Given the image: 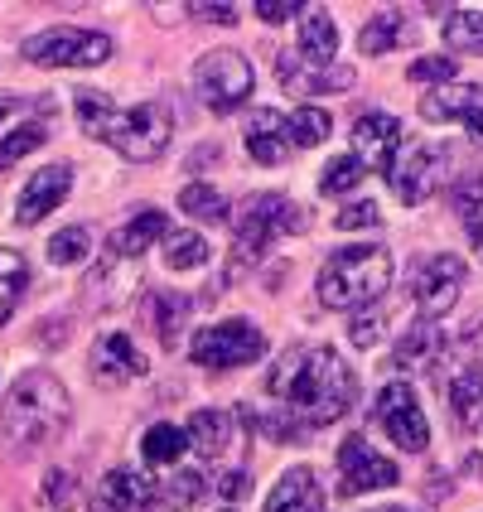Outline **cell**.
I'll return each mask as SVG.
<instances>
[{"label":"cell","instance_id":"obj_1","mask_svg":"<svg viewBox=\"0 0 483 512\" xmlns=\"http://www.w3.org/2000/svg\"><path fill=\"white\" fill-rule=\"evenodd\" d=\"M266 392L281 401V421H271V435H310V430L339 421L358 397V377L329 343H305L290 348L266 377Z\"/></svg>","mask_w":483,"mask_h":512},{"label":"cell","instance_id":"obj_2","mask_svg":"<svg viewBox=\"0 0 483 512\" xmlns=\"http://www.w3.org/2000/svg\"><path fill=\"white\" fill-rule=\"evenodd\" d=\"M73 102H78V121H83V131L92 141L112 145L121 160H131V165H150V160H160L165 155V145H170V116L165 107H155V102H141V107H116L107 92H97V87H78L73 92Z\"/></svg>","mask_w":483,"mask_h":512},{"label":"cell","instance_id":"obj_3","mask_svg":"<svg viewBox=\"0 0 483 512\" xmlns=\"http://www.w3.org/2000/svg\"><path fill=\"white\" fill-rule=\"evenodd\" d=\"M68 421V387L54 372H25L0 401V430L10 445H44Z\"/></svg>","mask_w":483,"mask_h":512},{"label":"cell","instance_id":"obj_4","mask_svg":"<svg viewBox=\"0 0 483 512\" xmlns=\"http://www.w3.org/2000/svg\"><path fill=\"white\" fill-rule=\"evenodd\" d=\"M392 285V252L387 247H343L319 266V300L329 310L372 305Z\"/></svg>","mask_w":483,"mask_h":512},{"label":"cell","instance_id":"obj_5","mask_svg":"<svg viewBox=\"0 0 483 512\" xmlns=\"http://www.w3.org/2000/svg\"><path fill=\"white\" fill-rule=\"evenodd\" d=\"M310 228V213L285 194H256L242 218H237V232H232V247H237V261H256L266 256V247L285 237V232H305Z\"/></svg>","mask_w":483,"mask_h":512},{"label":"cell","instance_id":"obj_6","mask_svg":"<svg viewBox=\"0 0 483 512\" xmlns=\"http://www.w3.org/2000/svg\"><path fill=\"white\" fill-rule=\"evenodd\" d=\"M20 58H29L34 68H97L112 58V39L97 34V29H73V25H58L44 29L20 44Z\"/></svg>","mask_w":483,"mask_h":512},{"label":"cell","instance_id":"obj_7","mask_svg":"<svg viewBox=\"0 0 483 512\" xmlns=\"http://www.w3.org/2000/svg\"><path fill=\"white\" fill-rule=\"evenodd\" d=\"M266 353V334L256 329L252 319H223V324H208L199 329V339L189 343V358L208 372H232L247 368Z\"/></svg>","mask_w":483,"mask_h":512},{"label":"cell","instance_id":"obj_8","mask_svg":"<svg viewBox=\"0 0 483 512\" xmlns=\"http://www.w3.org/2000/svg\"><path fill=\"white\" fill-rule=\"evenodd\" d=\"M252 87H256L252 63H247L242 54H232V49L203 54L199 68H194V92H199V102L218 116L237 112V107L252 97Z\"/></svg>","mask_w":483,"mask_h":512},{"label":"cell","instance_id":"obj_9","mask_svg":"<svg viewBox=\"0 0 483 512\" xmlns=\"http://www.w3.org/2000/svg\"><path fill=\"white\" fill-rule=\"evenodd\" d=\"M372 416H377V426L387 430V435H392V445H401V450L421 455V450L430 445L426 411H421V401H416V392H411L406 382L382 387V392H377V406H372Z\"/></svg>","mask_w":483,"mask_h":512},{"label":"cell","instance_id":"obj_10","mask_svg":"<svg viewBox=\"0 0 483 512\" xmlns=\"http://www.w3.org/2000/svg\"><path fill=\"white\" fill-rule=\"evenodd\" d=\"M401 474L392 459H382L363 435H348L339 445V498H358L372 488H392Z\"/></svg>","mask_w":483,"mask_h":512},{"label":"cell","instance_id":"obj_11","mask_svg":"<svg viewBox=\"0 0 483 512\" xmlns=\"http://www.w3.org/2000/svg\"><path fill=\"white\" fill-rule=\"evenodd\" d=\"M445 170H450V150L445 145H416L406 155V165L392 170V189H397V199L406 208H416L445 184Z\"/></svg>","mask_w":483,"mask_h":512},{"label":"cell","instance_id":"obj_12","mask_svg":"<svg viewBox=\"0 0 483 512\" xmlns=\"http://www.w3.org/2000/svg\"><path fill=\"white\" fill-rule=\"evenodd\" d=\"M459 290H464V261L450 252L430 256L421 266V276H416V310L426 319H440V314L455 310Z\"/></svg>","mask_w":483,"mask_h":512},{"label":"cell","instance_id":"obj_13","mask_svg":"<svg viewBox=\"0 0 483 512\" xmlns=\"http://www.w3.org/2000/svg\"><path fill=\"white\" fill-rule=\"evenodd\" d=\"M353 145H358V165L372 174H392L401 155V121L387 112H372L353 126Z\"/></svg>","mask_w":483,"mask_h":512},{"label":"cell","instance_id":"obj_14","mask_svg":"<svg viewBox=\"0 0 483 512\" xmlns=\"http://www.w3.org/2000/svg\"><path fill=\"white\" fill-rule=\"evenodd\" d=\"M421 116L426 121H464L474 145H483V87L474 83H445L430 97H421Z\"/></svg>","mask_w":483,"mask_h":512},{"label":"cell","instance_id":"obj_15","mask_svg":"<svg viewBox=\"0 0 483 512\" xmlns=\"http://www.w3.org/2000/svg\"><path fill=\"white\" fill-rule=\"evenodd\" d=\"M92 382H102V387H121V382H131V377H141L145 372V353L136 348V339L131 334H121V329H112V334H102V339L92 343Z\"/></svg>","mask_w":483,"mask_h":512},{"label":"cell","instance_id":"obj_16","mask_svg":"<svg viewBox=\"0 0 483 512\" xmlns=\"http://www.w3.org/2000/svg\"><path fill=\"white\" fill-rule=\"evenodd\" d=\"M68 189H73V170L68 165H49V170L29 174V184L20 189V203H15V223L34 228L44 213H54L58 203L68 199Z\"/></svg>","mask_w":483,"mask_h":512},{"label":"cell","instance_id":"obj_17","mask_svg":"<svg viewBox=\"0 0 483 512\" xmlns=\"http://www.w3.org/2000/svg\"><path fill=\"white\" fill-rule=\"evenodd\" d=\"M102 503H112L116 512H160L165 508V488L155 484L150 474L136 469H112L102 484Z\"/></svg>","mask_w":483,"mask_h":512},{"label":"cell","instance_id":"obj_18","mask_svg":"<svg viewBox=\"0 0 483 512\" xmlns=\"http://www.w3.org/2000/svg\"><path fill=\"white\" fill-rule=\"evenodd\" d=\"M247 155L256 165H285L290 160V136H285V116L261 107L247 121Z\"/></svg>","mask_w":483,"mask_h":512},{"label":"cell","instance_id":"obj_19","mask_svg":"<svg viewBox=\"0 0 483 512\" xmlns=\"http://www.w3.org/2000/svg\"><path fill=\"white\" fill-rule=\"evenodd\" d=\"M160 237H170V218L160 213V208H141L126 228L112 232V256L116 261H141V252L150 247V242H160Z\"/></svg>","mask_w":483,"mask_h":512},{"label":"cell","instance_id":"obj_20","mask_svg":"<svg viewBox=\"0 0 483 512\" xmlns=\"http://www.w3.org/2000/svg\"><path fill=\"white\" fill-rule=\"evenodd\" d=\"M266 512H324V488L314 484V469H290L281 484L271 488Z\"/></svg>","mask_w":483,"mask_h":512},{"label":"cell","instance_id":"obj_21","mask_svg":"<svg viewBox=\"0 0 483 512\" xmlns=\"http://www.w3.org/2000/svg\"><path fill=\"white\" fill-rule=\"evenodd\" d=\"M276 78L281 87H300V92H343V87H353V68H319V73H305L300 68V54H281L276 58Z\"/></svg>","mask_w":483,"mask_h":512},{"label":"cell","instance_id":"obj_22","mask_svg":"<svg viewBox=\"0 0 483 512\" xmlns=\"http://www.w3.org/2000/svg\"><path fill=\"white\" fill-rule=\"evenodd\" d=\"M334 54H339V25H334V15L329 10H305V20H300V58L329 68Z\"/></svg>","mask_w":483,"mask_h":512},{"label":"cell","instance_id":"obj_23","mask_svg":"<svg viewBox=\"0 0 483 512\" xmlns=\"http://www.w3.org/2000/svg\"><path fill=\"white\" fill-rule=\"evenodd\" d=\"M184 435H189V445H194L199 455L218 459L232 445V416L218 411V406H213V411H194V421L184 426Z\"/></svg>","mask_w":483,"mask_h":512},{"label":"cell","instance_id":"obj_24","mask_svg":"<svg viewBox=\"0 0 483 512\" xmlns=\"http://www.w3.org/2000/svg\"><path fill=\"white\" fill-rule=\"evenodd\" d=\"M450 411L464 430H483V372L464 368L450 377Z\"/></svg>","mask_w":483,"mask_h":512},{"label":"cell","instance_id":"obj_25","mask_svg":"<svg viewBox=\"0 0 483 512\" xmlns=\"http://www.w3.org/2000/svg\"><path fill=\"white\" fill-rule=\"evenodd\" d=\"M430 353H440V334H435L430 319H421V324H411V329L401 334V343L392 348V363H387V368L416 372L421 363H430Z\"/></svg>","mask_w":483,"mask_h":512},{"label":"cell","instance_id":"obj_26","mask_svg":"<svg viewBox=\"0 0 483 512\" xmlns=\"http://www.w3.org/2000/svg\"><path fill=\"white\" fill-rule=\"evenodd\" d=\"M145 310H150V329L160 334V343L174 348V343H179V329H184V319H189V300L174 295V290H155V295L145 300Z\"/></svg>","mask_w":483,"mask_h":512},{"label":"cell","instance_id":"obj_27","mask_svg":"<svg viewBox=\"0 0 483 512\" xmlns=\"http://www.w3.org/2000/svg\"><path fill=\"white\" fill-rule=\"evenodd\" d=\"M411 39V25L401 20V15H377V20H368L363 25V34H358V49L368 58H382V54H392L397 44H406Z\"/></svg>","mask_w":483,"mask_h":512},{"label":"cell","instance_id":"obj_28","mask_svg":"<svg viewBox=\"0 0 483 512\" xmlns=\"http://www.w3.org/2000/svg\"><path fill=\"white\" fill-rule=\"evenodd\" d=\"M440 34H445V49L455 54H483V10H450Z\"/></svg>","mask_w":483,"mask_h":512},{"label":"cell","instance_id":"obj_29","mask_svg":"<svg viewBox=\"0 0 483 512\" xmlns=\"http://www.w3.org/2000/svg\"><path fill=\"white\" fill-rule=\"evenodd\" d=\"M25 285H29V261L15 247H0V324L15 314Z\"/></svg>","mask_w":483,"mask_h":512},{"label":"cell","instance_id":"obj_30","mask_svg":"<svg viewBox=\"0 0 483 512\" xmlns=\"http://www.w3.org/2000/svg\"><path fill=\"white\" fill-rule=\"evenodd\" d=\"M184 450H189V435H184V426H174V421L150 426L145 430V440H141V455L150 459V464H179Z\"/></svg>","mask_w":483,"mask_h":512},{"label":"cell","instance_id":"obj_31","mask_svg":"<svg viewBox=\"0 0 483 512\" xmlns=\"http://www.w3.org/2000/svg\"><path fill=\"white\" fill-rule=\"evenodd\" d=\"M208 242H203L199 232H170L165 237V266L170 271H199V266H208Z\"/></svg>","mask_w":483,"mask_h":512},{"label":"cell","instance_id":"obj_32","mask_svg":"<svg viewBox=\"0 0 483 512\" xmlns=\"http://www.w3.org/2000/svg\"><path fill=\"white\" fill-rule=\"evenodd\" d=\"M285 136H290V145L310 150V145H319L329 136V112L324 107H295L285 116Z\"/></svg>","mask_w":483,"mask_h":512},{"label":"cell","instance_id":"obj_33","mask_svg":"<svg viewBox=\"0 0 483 512\" xmlns=\"http://www.w3.org/2000/svg\"><path fill=\"white\" fill-rule=\"evenodd\" d=\"M179 208H184L189 218H199V223H228V199H223L213 184H189V189L179 194Z\"/></svg>","mask_w":483,"mask_h":512},{"label":"cell","instance_id":"obj_34","mask_svg":"<svg viewBox=\"0 0 483 512\" xmlns=\"http://www.w3.org/2000/svg\"><path fill=\"white\" fill-rule=\"evenodd\" d=\"M49 141V131L39 126V121H29V126H15L10 136H0V170H10V165H20L25 155H34L39 145Z\"/></svg>","mask_w":483,"mask_h":512},{"label":"cell","instance_id":"obj_35","mask_svg":"<svg viewBox=\"0 0 483 512\" xmlns=\"http://www.w3.org/2000/svg\"><path fill=\"white\" fill-rule=\"evenodd\" d=\"M363 165H358V155H339V160H329L324 170H319V189L324 194H348V189H358L363 184Z\"/></svg>","mask_w":483,"mask_h":512},{"label":"cell","instance_id":"obj_36","mask_svg":"<svg viewBox=\"0 0 483 512\" xmlns=\"http://www.w3.org/2000/svg\"><path fill=\"white\" fill-rule=\"evenodd\" d=\"M87 252H92V232L87 228H63L49 237V261L54 266H78Z\"/></svg>","mask_w":483,"mask_h":512},{"label":"cell","instance_id":"obj_37","mask_svg":"<svg viewBox=\"0 0 483 512\" xmlns=\"http://www.w3.org/2000/svg\"><path fill=\"white\" fill-rule=\"evenodd\" d=\"M203 493H208V484H203V474H194V469H184V474H174L170 484H165V503L170 508H194V503H203Z\"/></svg>","mask_w":483,"mask_h":512},{"label":"cell","instance_id":"obj_38","mask_svg":"<svg viewBox=\"0 0 483 512\" xmlns=\"http://www.w3.org/2000/svg\"><path fill=\"white\" fill-rule=\"evenodd\" d=\"M455 58H445V54H435V58H416L411 68H406V78L411 83H450L455 78Z\"/></svg>","mask_w":483,"mask_h":512},{"label":"cell","instance_id":"obj_39","mask_svg":"<svg viewBox=\"0 0 483 512\" xmlns=\"http://www.w3.org/2000/svg\"><path fill=\"white\" fill-rule=\"evenodd\" d=\"M44 503H49V508H73V503H78V488H73V474H68V469H49V474H44Z\"/></svg>","mask_w":483,"mask_h":512},{"label":"cell","instance_id":"obj_40","mask_svg":"<svg viewBox=\"0 0 483 512\" xmlns=\"http://www.w3.org/2000/svg\"><path fill=\"white\" fill-rule=\"evenodd\" d=\"M382 329H387V319H382V314H353V324H348V343H353V348H377V343H382Z\"/></svg>","mask_w":483,"mask_h":512},{"label":"cell","instance_id":"obj_41","mask_svg":"<svg viewBox=\"0 0 483 512\" xmlns=\"http://www.w3.org/2000/svg\"><path fill=\"white\" fill-rule=\"evenodd\" d=\"M382 223V213H377V203H348L339 218H334V228L339 232H358V228H377Z\"/></svg>","mask_w":483,"mask_h":512},{"label":"cell","instance_id":"obj_42","mask_svg":"<svg viewBox=\"0 0 483 512\" xmlns=\"http://www.w3.org/2000/svg\"><path fill=\"white\" fill-rule=\"evenodd\" d=\"M256 15H261L266 25H285L290 15H300V5H295V0H256Z\"/></svg>","mask_w":483,"mask_h":512},{"label":"cell","instance_id":"obj_43","mask_svg":"<svg viewBox=\"0 0 483 512\" xmlns=\"http://www.w3.org/2000/svg\"><path fill=\"white\" fill-rule=\"evenodd\" d=\"M459 353L474 363V372L483 368V319H474L469 329H464V339H459Z\"/></svg>","mask_w":483,"mask_h":512},{"label":"cell","instance_id":"obj_44","mask_svg":"<svg viewBox=\"0 0 483 512\" xmlns=\"http://www.w3.org/2000/svg\"><path fill=\"white\" fill-rule=\"evenodd\" d=\"M213 488H218V493H223L228 503H237V498L247 493V474H242V469H228V474H223V479H218Z\"/></svg>","mask_w":483,"mask_h":512},{"label":"cell","instance_id":"obj_45","mask_svg":"<svg viewBox=\"0 0 483 512\" xmlns=\"http://www.w3.org/2000/svg\"><path fill=\"white\" fill-rule=\"evenodd\" d=\"M194 15L213 20V25H237V10L232 5H194Z\"/></svg>","mask_w":483,"mask_h":512},{"label":"cell","instance_id":"obj_46","mask_svg":"<svg viewBox=\"0 0 483 512\" xmlns=\"http://www.w3.org/2000/svg\"><path fill=\"white\" fill-rule=\"evenodd\" d=\"M25 107V97H15V92H0V121H10V116Z\"/></svg>","mask_w":483,"mask_h":512},{"label":"cell","instance_id":"obj_47","mask_svg":"<svg viewBox=\"0 0 483 512\" xmlns=\"http://www.w3.org/2000/svg\"><path fill=\"white\" fill-rule=\"evenodd\" d=\"M469 237H474V247L483 252V203L474 208V213H469Z\"/></svg>","mask_w":483,"mask_h":512},{"label":"cell","instance_id":"obj_48","mask_svg":"<svg viewBox=\"0 0 483 512\" xmlns=\"http://www.w3.org/2000/svg\"><path fill=\"white\" fill-rule=\"evenodd\" d=\"M92 512H116L112 503H92Z\"/></svg>","mask_w":483,"mask_h":512},{"label":"cell","instance_id":"obj_49","mask_svg":"<svg viewBox=\"0 0 483 512\" xmlns=\"http://www.w3.org/2000/svg\"><path fill=\"white\" fill-rule=\"evenodd\" d=\"M392 512H401V508H392Z\"/></svg>","mask_w":483,"mask_h":512}]
</instances>
